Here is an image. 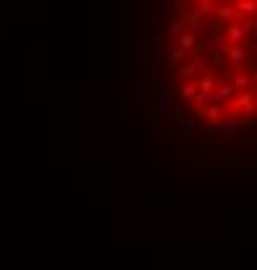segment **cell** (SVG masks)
<instances>
[{
  "label": "cell",
  "instance_id": "8",
  "mask_svg": "<svg viewBox=\"0 0 257 270\" xmlns=\"http://www.w3.org/2000/svg\"><path fill=\"white\" fill-rule=\"evenodd\" d=\"M195 86H198V96H208V94L216 88V73H213V70L203 73V76L195 81Z\"/></svg>",
  "mask_w": 257,
  "mask_h": 270
},
{
  "label": "cell",
  "instance_id": "16",
  "mask_svg": "<svg viewBox=\"0 0 257 270\" xmlns=\"http://www.w3.org/2000/svg\"><path fill=\"white\" fill-rule=\"evenodd\" d=\"M164 109H167V107H161V104H156V107H153V112H156V117H161V112H164Z\"/></svg>",
  "mask_w": 257,
  "mask_h": 270
},
{
  "label": "cell",
  "instance_id": "1",
  "mask_svg": "<svg viewBox=\"0 0 257 270\" xmlns=\"http://www.w3.org/2000/svg\"><path fill=\"white\" fill-rule=\"evenodd\" d=\"M252 128V122L250 120H244V117H239V114H234V112H226V117L218 125H208L205 130H210V133H231V135H242V133H247Z\"/></svg>",
  "mask_w": 257,
  "mask_h": 270
},
{
  "label": "cell",
  "instance_id": "15",
  "mask_svg": "<svg viewBox=\"0 0 257 270\" xmlns=\"http://www.w3.org/2000/svg\"><path fill=\"white\" fill-rule=\"evenodd\" d=\"M161 8H167V5H164L161 0H156V3H153V16H151L153 26H159V24H161Z\"/></svg>",
  "mask_w": 257,
  "mask_h": 270
},
{
  "label": "cell",
  "instance_id": "2",
  "mask_svg": "<svg viewBox=\"0 0 257 270\" xmlns=\"http://www.w3.org/2000/svg\"><path fill=\"white\" fill-rule=\"evenodd\" d=\"M224 83L231 86L234 94H247V91H252L255 76L247 73V70H242V68H236V65H228V68H226V81H224Z\"/></svg>",
  "mask_w": 257,
  "mask_h": 270
},
{
  "label": "cell",
  "instance_id": "10",
  "mask_svg": "<svg viewBox=\"0 0 257 270\" xmlns=\"http://www.w3.org/2000/svg\"><path fill=\"white\" fill-rule=\"evenodd\" d=\"M174 47H179L182 52H187V55H190V52H192V47H195V34L185 29V31L179 34V39L174 42Z\"/></svg>",
  "mask_w": 257,
  "mask_h": 270
},
{
  "label": "cell",
  "instance_id": "14",
  "mask_svg": "<svg viewBox=\"0 0 257 270\" xmlns=\"http://www.w3.org/2000/svg\"><path fill=\"white\" fill-rule=\"evenodd\" d=\"M182 31H185V24H182V19L177 16V19H174V21L169 24V39H171V42H177Z\"/></svg>",
  "mask_w": 257,
  "mask_h": 270
},
{
  "label": "cell",
  "instance_id": "5",
  "mask_svg": "<svg viewBox=\"0 0 257 270\" xmlns=\"http://www.w3.org/2000/svg\"><path fill=\"white\" fill-rule=\"evenodd\" d=\"M224 60L231 62V65H236V68H242L244 62L250 60V47H247V44H226Z\"/></svg>",
  "mask_w": 257,
  "mask_h": 270
},
{
  "label": "cell",
  "instance_id": "3",
  "mask_svg": "<svg viewBox=\"0 0 257 270\" xmlns=\"http://www.w3.org/2000/svg\"><path fill=\"white\" fill-rule=\"evenodd\" d=\"M231 107H228V112L239 114L244 117V120H250V117L255 114V94L247 91V94H234V99L228 102Z\"/></svg>",
  "mask_w": 257,
  "mask_h": 270
},
{
  "label": "cell",
  "instance_id": "4",
  "mask_svg": "<svg viewBox=\"0 0 257 270\" xmlns=\"http://www.w3.org/2000/svg\"><path fill=\"white\" fill-rule=\"evenodd\" d=\"M226 107L224 104H208V107H200V109L195 112L200 117V122H203V128H208V125H218L226 117Z\"/></svg>",
  "mask_w": 257,
  "mask_h": 270
},
{
  "label": "cell",
  "instance_id": "6",
  "mask_svg": "<svg viewBox=\"0 0 257 270\" xmlns=\"http://www.w3.org/2000/svg\"><path fill=\"white\" fill-rule=\"evenodd\" d=\"M167 133H169L171 138L179 143V146H177L179 151L185 148V146H187V148H192V146H195V130L185 128V125H174V128H167Z\"/></svg>",
  "mask_w": 257,
  "mask_h": 270
},
{
  "label": "cell",
  "instance_id": "12",
  "mask_svg": "<svg viewBox=\"0 0 257 270\" xmlns=\"http://www.w3.org/2000/svg\"><path fill=\"white\" fill-rule=\"evenodd\" d=\"M239 24H242L244 37H250V39H255V37H257V19H255V16H247V19H242Z\"/></svg>",
  "mask_w": 257,
  "mask_h": 270
},
{
  "label": "cell",
  "instance_id": "11",
  "mask_svg": "<svg viewBox=\"0 0 257 270\" xmlns=\"http://www.w3.org/2000/svg\"><path fill=\"white\" fill-rule=\"evenodd\" d=\"M185 60H187V52H182L179 47H171V52H169V68L171 70H177L179 65H185Z\"/></svg>",
  "mask_w": 257,
  "mask_h": 270
},
{
  "label": "cell",
  "instance_id": "13",
  "mask_svg": "<svg viewBox=\"0 0 257 270\" xmlns=\"http://www.w3.org/2000/svg\"><path fill=\"white\" fill-rule=\"evenodd\" d=\"M179 96L185 99V102H195V96H198V86H195V81H187V83L179 88Z\"/></svg>",
  "mask_w": 257,
  "mask_h": 270
},
{
  "label": "cell",
  "instance_id": "9",
  "mask_svg": "<svg viewBox=\"0 0 257 270\" xmlns=\"http://www.w3.org/2000/svg\"><path fill=\"white\" fill-rule=\"evenodd\" d=\"M187 65L192 70V76H195V73H208V70H210V60H208V55H190Z\"/></svg>",
  "mask_w": 257,
  "mask_h": 270
},
{
  "label": "cell",
  "instance_id": "7",
  "mask_svg": "<svg viewBox=\"0 0 257 270\" xmlns=\"http://www.w3.org/2000/svg\"><path fill=\"white\" fill-rule=\"evenodd\" d=\"M156 96H159V99H156V104L167 107V104L171 102V99L177 96V86H174V83H169V81H167V83L161 81V83L156 86Z\"/></svg>",
  "mask_w": 257,
  "mask_h": 270
}]
</instances>
